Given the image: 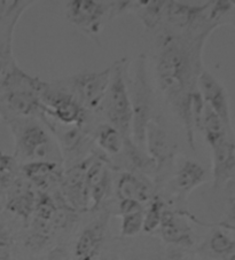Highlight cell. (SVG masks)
<instances>
[{"mask_svg": "<svg viewBox=\"0 0 235 260\" xmlns=\"http://www.w3.org/2000/svg\"><path fill=\"white\" fill-rule=\"evenodd\" d=\"M209 35H173L165 31L160 39L156 62L157 82L171 109L183 123L188 146L195 150L192 96L204 70L202 53Z\"/></svg>", "mask_w": 235, "mask_h": 260, "instance_id": "1", "label": "cell"}, {"mask_svg": "<svg viewBox=\"0 0 235 260\" xmlns=\"http://www.w3.org/2000/svg\"><path fill=\"white\" fill-rule=\"evenodd\" d=\"M110 85L106 94V111L109 124L121 133L124 140V150L134 169L146 170L154 164L148 156L135 145L132 136V108L125 82V70L128 60L121 59L111 64Z\"/></svg>", "mask_w": 235, "mask_h": 260, "instance_id": "2", "label": "cell"}, {"mask_svg": "<svg viewBox=\"0 0 235 260\" xmlns=\"http://www.w3.org/2000/svg\"><path fill=\"white\" fill-rule=\"evenodd\" d=\"M132 108L133 141L143 151L146 129L154 119V92L147 69V55L140 54L135 61V69L129 89Z\"/></svg>", "mask_w": 235, "mask_h": 260, "instance_id": "3", "label": "cell"}, {"mask_svg": "<svg viewBox=\"0 0 235 260\" xmlns=\"http://www.w3.org/2000/svg\"><path fill=\"white\" fill-rule=\"evenodd\" d=\"M11 128L15 139V152L21 158L29 162H56L55 158H61L51 136L35 120H13Z\"/></svg>", "mask_w": 235, "mask_h": 260, "instance_id": "4", "label": "cell"}, {"mask_svg": "<svg viewBox=\"0 0 235 260\" xmlns=\"http://www.w3.org/2000/svg\"><path fill=\"white\" fill-rule=\"evenodd\" d=\"M111 73V66L101 71H84L68 79V86L85 109H98L109 88Z\"/></svg>", "mask_w": 235, "mask_h": 260, "instance_id": "5", "label": "cell"}, {"mask_svg": "<svg viewBox=\"0 0 235 260\" xmlns=\"http://www.w3.org/2000/svg\"><path fill=\"white\" fill-rule=\"evenodd\" d=\"M40 100L47 108L48 117L58 120L63 126H83L86 109L71 92L49 84Z\"/></svg>", "mask_w": 235, "mask_h": 260, "instance_id": "6", "label": "cell"}, {"mask_svg": "<svg viewBox=\"0 0 235 260\" xmlns=\"http://www.w3.org/2000/svg\"><path fill=\"white\" fill-rule=\"evenodd\" d=\"M66 15L71 24L83 32L97 36L101 32L103 22L111 17V3L96 0H71L67 3Z\"/></svg>", "mask_w": 235, "mask_h": 260, "instance_id": "7", "label": "cell"}, {"mask_svg": "<svg viewBox=\"0 0 235 260\" xmlns=\"http://www.w3.org/2000/svg\"><path fill=\"white\" fill-rule=\"evenodd\" d=\"M96 155L77 163L62 174L61 194L75 211H86L89 204L85 195V178Z\"/></svg>", "mask_w": 235, "mask_h": 260, "instance_id": "8", "label": "cell"}, {"mask_svg": "<svg viewBox=\"0 0 235 260\" xmlns=\"http://www.w3.org/2000/svg\"><path fill=\"white\" fill-rule=\"evenodd\" d=\"M144 149L157 171L172 163L175 156V145L162 125L153 119L146 129Z\"/></svg>", "mask_w": 235, "mask_h": 260, "instance_id": "9", "label": "cell"}, {"mask_svg": "<svg viewBox=\"0 0 235 260\" xmlns=\"http://www.w3.org/2000/svg\"><path fill=\"white\" fill-rule=\"evenodd\" d=\"M197 88L204 105L209 107L223 120V123L230 132H233L232 122H230L228 96L223 85L210 73H208L207 70H203L200 78H198Z\"/></svg>", "mask_w": 235, "mask_h": 260, "instance_id": "10", "label": "cell"}, {"mask_svg": "<svg viewBox=\"0 0 235 260\" xmlns=\"http://www.w3.org/2000/svg\"><path fill=\"white\" fill-rule=\"evenodd\" d=\"M108 221L109 213H105L84 228L75 245L77 260H94L97 257L105 241Z\"/></svg>", "mask_w": 235, "mask_h": 260, "instance_id": "11", "label": "cell"}, {"mask_svg": "<svg viewBox=\"0 0 235 260\" xmlns=\"http://www.w3.org/2000/svg\"><path fill=\"white\" fill-rule=\"evenodd\" d=\"M3 99L13 113L23 117H40L46 120L47 108L35 92L26 88L3 91Z\"/></svg>", "mask_w": 235, "mask_h": 260, "instance_id": "12", "label": "cell"}, {"mask_svg": "<svg viewBox=\"0 0 235 260\" xmlns=\"http://www.w3.org/2000/svg\"><path fill=\"white\" fill-rule=\"evenodd\" d=\"M212 155L214 188H220L235 174V142L227 138L210 148Z\"/></svg>", "mask_w": 235, "mask_h": 260, "instance_id": "13", "label": "cell"}, {"mask_svg": "<svg viewBox=\"0 0 235 260\" xmlns=\"http://www.w3.org/2000/svg\"><path fill=\"white\" fill-rule=\"evenodd\" d=\"M160 233L165 243L191 248L194 245V235L191 226L177 212L165 209L160 225Z\"/></svg>", "mask_w": 235, "mask_h": 260, "instance_id": "14", "label": "cell"}, {"mask_svg": "<svg viewBox=\"0 0 235 260\" xmlns=\"http://www.w3.org/2000/svg\"><path fill=\"white\" fill-rule=\"evenodd\" d=\"M24 178L39 189L45 191L49 187L61 183L62 174L60 167L52 160H35L22 167Z\"/></svg>", "mask_w": 235, "mask_h": 260, "instance_id": "15", "label": "cell"}, {"mask_svg": "<svg viewBox=\"0 0 235 260\" xmlns=\"http://www.w3.org/2000/svg\"><path fill=\"white\" fill-rule=\"evenodd\" d=\"M207 181L205 169L195 160H185L173 179L175 192L182 200L187 199L191 192Z\"/></svg>", "mask_w": 235, "mask_h": 260, "instance_id": "16", "label": "cell"}, {"mask_svg": "<svg viewBox=\"0 0 235 260\" xmlns=\"http://www.w3.org/2000/svg\"><path fill=\"white\" fill-rule=\"evenodd\" d=\"M117 196L122 200H135L139 203H146L152 197V187L143 179L134 173L125 172L117 182Z\"/></svg>", "mask_w": 235, "mask_h": 260, "instance_id": "17", "label": "cell"}, {"mask_svg": "<svg viewBox=\"0 0 235 260\" xmlns=\"http://www.w3.org/2000/svg\"><path fill=\"white\" fill-rule=\"evenodd\" d=\"M165 5L166 2H157V0L130 2L129 12L137 13L147 30H155L164 20Z\"/></svg>", "mask_w": 235, "mask_h": 260, "instance_id": "18", "label": "cell"}, {"mask_svg": "<svg viewBox=\"0 0 235 260\" xmlns=\"http://www.w3.org/2000/svg\"><path fill=\"white\" fill-rule=\"evenodd\" d=\"M203 248L216 260H235V240L221 230L212 231Z\"/></svg>", "mask_w": 235, "mask_h": 260, "instance_id": "19", "label": "cell"}, {"mask_svg": "<svg viewBox=\"0 0 235 260\" xmlns=\"http://www.w3.org/2000/svg\"><path fill=\"white\" fill-rule=\"evenodd\" d=\"M201 131L204 134L205 141L210 148L217 145V143L224 141L225 139L227 138L234 139L233 132H230L229 129L226 127L223 120H221L208 106H205L204 114H203Z\"/></svg>", "mask_w": 235, "mask_h": 260, "instance_id": "20", "label": "cell"}, {"mask_svg": "<svg viewBox=\"0 0 235 260\" xmlns=\"http://www.w3.org/2000/svg\"><path fill=\"white\" fill-rule=\"evenodd\" d=\"M94 136L99 147L108 155H117L124 150L123 137L110 124L99 125Z\"/></svg>", "mask_w": 235, "mask_h": 260, "instance_id": "21", "label": "cell"}, {"mask_svg": "<svg viewBox=\"0 0 235 260\" xmlns=\"http://www.w3.org/2000/svg\"><path fill=\"white\" fill-rule=\"evenodd\" d=\"M111 188V176L108 168L103 169L101 176L96 181L91 183L86 189V199L89 204V211H96L109 196Z\"/></svg>", "mask_w": 235, "mask_h": 260, "instance_id": "22", "label": "cell"}, {"mask_svg": "<svg viewBox=\"0 0 235 260\" xmlns=\"http://www.w3.org/2000/svg\"><path fill=\"white\" fill-rule=\"evenodd\" d=\"M36 199L37 196L30 188V189L19 192V194L8 196L5 209L26 221L34 214Z\"/></svg>", "mask_w": 235, "mask_h": 260, "instance_id": "23", "label": "cell"}, {"mask_svg": "<svg viewBox=\"0 0 235 260\" xmlns=\"http://www.w3.org/2000/svg\"><path fill=\"white\" fill-rule=\"evenodd\" d=\"M165 209L166 208L164 201L162 200L160 196H154L151 201V204L148 206V209L143 212L142 231L144 233L151 234V233L159 230Z\"/></svg>", "mask_w": 235, "mask_h": 260, "instance_id": "24", "label": "cell"}, {"mask_svg": "<svg viewBox=\"0 0 235 260\" xmlns=\"http://www.w3.org/2000/svg\"><path fill=\"white\" fill-rule=\"evenodd\" d=\"M61 145L67 154H71L80 149L86 141V133L83 131L82 126H70L62 134H58Z\"/></svg>", "mask_w": 235, "mask_h": 260, "instance_id": "25", "label": "cell"}, {"mask_svg": "<svg viewBox=\"0 0 235 260\" xmlns=\"http://www.w3.org/2000/svg\"><path fill=\"white\" fill-rule=\"evenodd\" d=\"M55 212L56 204L53 197L49 196L46 191H40L36 199L34 218L52 222Z\"/></svg>", "mask_w": 235, "mask_h": 260, "instance_id": "26", "label": "cell"}, {"mask_svg": "<svg viewBox=\"0 0 235 260\" xmlns=\"http://www.w3.org/2000/svg\"><path fill=\"white\" fill-rule=\"evenodd\" d=\"M143 212H137L122 217L121 235L124 237H132L138 235L143 227Z\"/></svg>", "mask_w": 235, "mask_h": 260, "instance_id": "27", "label": "cell"}, {"mask_svg": "<svg viewBox=\"0 0 235 260\" xmlns=\"http://www.w3.org/2000/svg\"><path fill=\"white\" fill-rule=\"evenodd\" d=\"M144 211V208L141 203H139L135 200H122L120 201L119 205V213L121 217L128 216V214L142 212Z\"/></svg>", "mask_w": 235, "mask_h": 260, "instance_id": "28", "label": "cell"}, {"mask_svg": "<svg viewBox=\"0 0 235 260\" xmlns=\"http://www.w3.org/2000/svg\"><path fill=\"white\" fill-rule=\"evenodd\" d=\"M217 225L226 228V230L235 231V195L229 200L227 213H226L225 219L221 222L217 223Z\"/></svg>", "mask_w": 235, "mask_h": 260, "instance_id": "29", "label": "cell"}, {"mask_svg": "<svg viewBox=\"0 0 235 260\" xmlns=\"http://www.w3.org/2000/svg\"><path fill=\"white\" fill-rule=\"evenodd\" d=\"M15 160L12 156L0 151V177L13 176Z\"/></svg>", "mask_w": 235, "mask_h": 260, "instance_id": "30", "label": "cell"}, {"mask_svg": "<svg viewBox=\"0 0 235 260\" xmlns=\"http://www.w3.org/2000/svg\"><path fill=\"white\" fill-rule=\"evenodd\" d=\"M151 260H197V259L189 257V255L180 252L178 250H166L164 252L157 254L155 258H152Z\"/></svg>", "mask_w": 235, "mask_h": 260, "instance_id": "31", "label": "cell"}, {"mask_svg": "<svg viewBox=\"0 0 235 260\" xmlns=\"http://www.w3.org/2000/svg\"><path fill=\"white\" fill-rule=\"evenodd\" d=\"M13 176L0 177V211L6 208L7 204V190L13 182Z\"/></svg>", "mask_w": 235, "mask_h": 260, "instance_id": "32", "label": "cell"}, {"mask_svg": "<svg viewBox=\"0 0 235 260\" xmlns=\"http://www.w3.org/2000/svg\"><path fill=\"white\" fill-rule=\"evenodd\" d=\"M45 260H70L69 251L65 245H56L47 253Z\"/></svg>", "mask_w": 235, "mask_h": 260, "instance_id": "33", "label": "cell"}, {"mask_svg": "<svg viewBox=\"0 0 235 260\" xmlns=\"http://www.w3.org/2000/svg\"><path fill=\"white\" fill-rule=\"evenodd\" d=\"M12 244V235L8 228L0 221V249L6 250Z\"/></svg>", "mask_w": 235, "mask_h": 260, "instance_id": "34", "label": "cell"}, {"mask_svg": "<svg viewBox=\"0 0 235 260\" xmlns=\"http://www.w3.org/2000/svg\"><path fill=\"white\" fill-rule=\"evenodd\" d=\"M12 2H0V24L5 20L8 11H10Z\"/></svg>", "mask_w": 235, "mask_h": 260, "instance_id": "35", "label": "cell"}]
</instances>
